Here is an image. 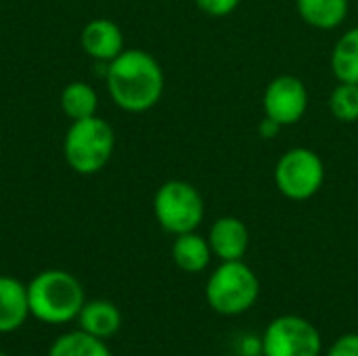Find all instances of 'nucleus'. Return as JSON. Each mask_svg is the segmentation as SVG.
I'll use <instances>...</instances> for the list:
<instances>
[{
  "label": "nucleus",
  "mask_w": 358,
  "mask_h": 356,
  "mask_svg": "<svg viewBox=\"0 0 358 356\" xmlns=\"http://www.w3.org/2000/svg\"><path fill=\"white\" fill-rule=\"evenodd\" d=\"M300 19L315 29L340 27L350 10L348 0H296Z\"/></svg>",
  "instance_id": "4468645a"
},
{
  "label": "nucleus",
  "mask_w": 358,
  "mask_h": 356,
  "mask_svg": "<svg viewBox=\"0 0 358 356\" xmlns=\"http://www.w3.org/2000/svg\"><path fill=\"white\" fill-rule=\"evenodd\" d=\"M78 321H80L82 332H86L94 338L107 340L120 332L122 313L115 304H111L107 300H92L82 306Z\"/></svg>",
  "instance_id": "ddd939ff"
},
{
  "label": "nucleus",
  "mask_w": 358,
  "mask_h": 356,
  "mask_svg": "<svg viewBox=\"0 0 358 356\" xmlns=\"http://www.w3.org/2000/svg\"><path fill=\"white\" fill-rule=\"evenodd\" d=\"M325 356H358V334H344V336H340L327 348Z\"/></svg>",
  "instance_id": "aec40b11"
},
{
  "label": "nucleus",
  "mask_w": 358,
  "mask_h": 356,
  "mask_svg": "<svg viewBox=\"0 0 358 356\" xmlns=\"http://www.w3.org/2000/svg\"><path fill=\"white\" fill-rule=\"evenodd\" d=\"M197 8L210 17H227L237 10L241 0H195Z\"/></svg>",
  "instance_id": "6ab92c4d"
},
{
  "label": "nucleus",
  "mask_w": 358,
  "mask_h": 356,
  "mask_svg": "<svg viewBox=\"0 0 358 356\" xmlns=\"http://www.w3.org/2000/svg\"><path fill=\"white\" fill-rule=\"evenodd\" d=\"M331 71L338 82L358 84V27L338 38L331 50Z\"/></svg>",
  "instance_id": "2eb2a0df"
},
{
  "label": "nucleus",
  "mask_w": 358,
  "mask_h": 356,
  "mask_svg": "<svg viewBox=\"0 0 358 356\" xmlns=\"http://www.w3.org/2000/svg\"><path fill=\"white\" fill-rule=\"evenodd\" d=\"M115 149V132L109 122L99 115L71 122L65 141L63 155L67 166L82 176L101 172Z\"/></svg>",
  "instance_id": "7ed1b4c3"
},
{
  "label": "nucleus",
  "mask_w": 358,
  "mask_h": 356,
  "mask_svg": "<svg viewBox=\"0 0 358 356\" xmlns=\"http://www.w3.org/2000/svg\"><path fill=\"white\" fill-rule=\"evenodd\" d=\"M105 82L111 101L128 113L153 109L164 94L166 78L157 59L141 48H124L105 65Z\"/></svg>",
  "instance_id": "f257e3e1"
},
{
  "label": "nucleus",
  "mask_w": 358,
  "mask_h": 356,
  "mask_svg": "<svg viewBox=\"0 0 358 356\" xmlns=\"http://www.w3.org/2000/svg\"><path fill=\"white\" fill-rule=\"evenodd\" d=\"M264 356H321L323 338L315 323L300 315L275 317L262 334Z\"/></svg>",
  "instance_id": "0eeeda50"
},
{
  "label": "nucleus",
  "mask_w": 358,
  "mask_h": 356,
  "mask_svg": "<svg viewBox=\"0 0 358 356\" xmlns=\"http://www.w3.org/2000/svg\"><path fill=\"white\" fill-rule=\"evenodd\" d=\"M208 243L212 248V254L220 262L243 260L250 248V231L241 218L222 216L212 225Z\"/></svg>",
  "instance_id": "1a4fd4ad"
},
{
  "label": "nucleus",
  "mask_w": 358,
  "mask_h": 356,
  "mask_svg": "<svg viewBox=\"0 0 358 356\" xmlns=\"http://www.w3.org/2000/svg\"><path fill=\"white\" fill-rule=\"evenodd\" d=\"M256 356H264V355H256Z\"/></svg>",
  "instance_id": "b1692460"
},
{
  "label": "nucleus",
  "mask_w": 358,
  "mask_h": 356,
  "mask_svg": "<svg viewBox=\"0 0 358 356\" xmlns=\"http://www.w3.org/2000/svg\"><path fill=\"white\" fill-rule=\"evenodd\" d=\"M325 183V164L308 147L287 149L275 166V185L279 193L292 201L315 197Z\"/></svg>",
  "instance_id": "423d86ee"
},
{
  "label": "nucleus",
  "mask_w": 358,
  "mask_h": 356,
  "mask_svg": "<svg viewBox=\"0 0 358 356\" xmlns=\"http://www.w3.org/2000/svg\"><path fill=\"white\" fill-rule=\"evenodd\" d=\"M48 356H111V353L101 338L78 329L59 336L52 342Z\"/></svg>",
  "instance_id": "f3484780"
},
{
  "label": "nucleus",
  "mask_w": 358,
  "mask_h": 356,
  "mask_svg": "<svg viewBox=\"0 0 358 356\" xmlns=\"http://www.w3.org/2000/svg\"><path fill=\"white\" fill-rule=\"evenodd\" d=\"M281 128H283L281 124H277L275 120H271V118H266V115H264V118L260 120V124H258V132H260V136L266 138V141L275 138V136L281 132Z\"/></svg>",
  "instance_id": "4be33fe9"
},
{
  "label": "nucleus",
  "mask_w": 358,
  "mask_h": 356,
  "mask_svg": "<svg viewBox=\"0 0 358 356\" xmlns=\"http://www.w3.org/2000/svg\"><path fill=\"white\" fill-rule=\"evenodd\" d=\"M239 356H256L262 355V338L258 336H243L237 344Z\"/></svg>",
  "instance_id": "412c9836"
},
{
  "label": "nucleus",
  "mask_w": 358,
  "mask_h": 356,
  "mask_svg": "<svg viewBox=\"0 0 358 356\" xmlns=\"http://www.w3.org/2000/svg\"><path fill=\"white\" fill-rule=\"evenodd\" d=\"M153 214L157 225L170 235L197 231L206 216V204L195 185L189 180H166L153 197Z\"/></svg>",
  "instance_id": "39448f33"
},
{
  "label": "nucleus",
  "mask_w": 358,
  "mask_h": 356,
  "mask_svg": "<svg viewBox=\"0 0 358 356\" xmlns=\"http://www.w3.org/2000/svg\"><path fill=\"white\" fill-rule=\"evenodd\" d=\"M212 256L214 254H212L208 239L201 237L197 231L176 235L174 245H172V260L180 271H185L189 275L203 273L210 266Z\"/></svg>",
  "instance_id": "f8f14e48"
},
{
  "label": "nucleus",
  "mask_w": 358,
  "mask_h": 356,
  "mask_svg": "<svg viewBox=\"0 0 358 356\" xmlns=\"http://www.w3.org/2000/svg\"><path fill=\"white\" fill-rule=\"evenodd\" d=\"M0 356H8V355H6V353H0Z\"/></svg>",
  "instance_id": "5701e85b"
},
{
  "label": "nucleus",
  "mask_w": 358,
  "mask_h": 356,
  "mask_svg": "<svg viewBox=\"0 0 358 356\" xmlns=\"http://www.w3.org/2000/svg\"><path fill=\"white\" fill-rule=\"evenodd\" d=\"M262 103L264 115L285 128L298 124L304 118L308 109V90L296 76H277L268 82Z\"/></svg>",
  "instance_id": "6e6552de"
},
{
  "label": "nucleus",
  "mask_w": 358,
  "mask_h": 356,
  "mask_svg": "<svg viewBox=\"0 0 358 356\" xmlns=\"http://www.w3.org/2000/svg\"><path fill=\"white\" fill-rule=\"evenodd\" d=\"M80 42L86 55L99 63H109L124 50V34L111 19L88 21L82 29Z\"/></svg>",
  "instance_id": "9d476101"
},
{
  "label": "nucleus",
  "mask_w": 358,
  "mask_h": 356,
  "mask_svg": "<svg viewBox=\"0 0 358 356\" xmlns=\"http://www.w3.org/2000/svg\"><path fill=\"white\" fill-rule=\"evenodd\" d=\"M29 317L27 285L15 277H0V334L17 332Z\"/></svg>",
  "instance_id": "9b49d317"
},
{
  "label": "nucleus",
  "mask_w": 358,
  "mask_h": 356,
  "mask_svg": "<svg viewBox=\"0 0 358 356\" xmlns=\"http://www.w3.org/2000/svg\"><path fill=\"white\" fill-rule=\"evenodd\" d=\"M96 90L86 82H71L61 92V109L71 122L96 115Z\"/></svg>",
  "instance_id": "dca6fc26"
},
{
  "label": "nucleus",
  "mask_w": 358,
  "mask_h": 356,
  "mask_svg": "<svg viewBox=\"0 0 358 356\" xmlns=\"http://www.w3.org/2000/svg\"><path fill=\"white\" fill-rule=\"evenodd\" d=\"M29 315L48 325H63L78 319L84 300L82 283L67 271L50 269L38 273L27 285Z\"/></svg>",
  "instance_id": "f03ea898"
},
{
  "label": "nucleus",
  "mask_w": 358,
  "mask_h": 356,
  "mask_svg": "<svg viewBox=\"0 0 358 356\" xmlns=\"http://www.w3.org/2000/svg\"><path fill=\"white\" fill-rule=\"evenodd\" d=\"M329 111L342 124L358 122V84L338 82L329 97Z\"/></svg>",
  "instance_id": "a211bd4d"
},
{
  "label": "nucleus",
  "mask_w": 358,
  "mask_h": 356,
  "mask_svg": "<svg viewBox=\"0 0 358 356\" xmlns=\"http://www.w3.org/2000/svg\"><path fill=\"white\" fill-rule=\"evenodd\" d=\"M258 298L260 279L243 260L220 262L206 283V302L220 317H239L248 313Z\"/></svg>",
  "instance_id": "20e7f679"
}]
</instances>
